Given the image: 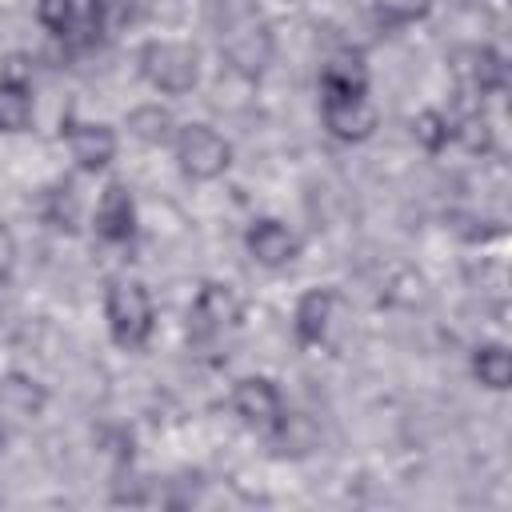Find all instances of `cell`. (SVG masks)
I'll use <instances>...</instances> for the list:
<instances>
[{"instance_id":"4316f807","label":"cell","mask_w":512,"mask_h":512,"mask_svg":"<svg viewBox=\"0 0 512 512\" xmlns=\"http://www.w3.org/2000/svg\"><path fill=\"white\" fill-rule=\"evenodd\" d=\"M4 448H8V424L0 420V452H4Z\"/></svg>"},{"instance_id":"d4e9b609","label":"cell","mask_w":512,"mask_h":512,"mask_svg":"<svg viewBox=\"0 0 512 512\" xmlns=\"http://www.w3.org/2000/svg\"><path fill=\"white\" fill-rule=\"evenodd\" d=\"M12 268H16V236H12V228L0 220V280H8Z\"/></svg>"},{"instance_id":"8992f818","label":"cell","mask_w":512,"mask_h":512,"mask_svg":"<svg viewBox=\"0 0 512 512\" xmlns=\"http://www.w3.org/2000/svg\"><path fill=\"white\" fill-rule=\"evenodd\" d=\"M240 316H244V304H240L236 288H228L220 280H208L196 292L192 308H188V332L200 336V340H208V336H220V332L236 328Z\"/></svg>"},{"instance_id":"5b68a950","label":"cell","mask_w":512,"mask_h":512,"mask_svg":"<svg viewBox=\"0 0 512 512\" xmlns=\"http://www.w3.org/2000/svg\"><path fill=\"white\" fill-rule=\"evenodd\" d=\"M320 120H324L328 136L332 140H344V144H360V140H368L380 128V112L368 100V92H356V96H320Z\"/></svg>"},{"instance_id":"7402d4cb","label":"cell","mask_w":512,"mask_h":512,"mask_svg":"<svg viewBox=\"0 0 512 512\" xmlns=\"http://www.w3.org/2000/svg\"><path fill=\"white\" fill-rule=\"evenodd\" d=\"M428 8H432V0H376L380 20H388V24H412V20H420Z\"/></svg>"},{"instance_id":"2e32d148","label":"cell","mask_w":512,"mask_h":512,"mask_svg":"<svg viewBox=\"0 0 512 512\" xmlns=\"http://www.w3.org/2000/svg\"><path fill=\"white\" fill-rule=\"evenodd\" d=\"M128 132L144 144H168L176 136V120L160 104H140V108L128 112Z\"/></svg>"},{"instance_id":"e0dca14e","label":"cell","mask_w":512,"mask_h":512,"mask_svg":"<svg viewBox=\"0 0 512 512\" xmlns=\"http://www.w3.org/2000/svg\"><path fill=\"white\" fill-rule=\"evenodd\" d=\"M472 376H476L484 388L504 392L508 380H512V356H508V348H504V344H480V348L472 352Z\"/></svg>"},{"instance_id":"3957f363","label":"cell","mask_w":512,"mask_h":512,"mask_svg":"<svg viewBox=\"0 0 512 512\" xmlns=\"http://www.w3.org/2000/svg\"><path fill=\"white\" fill-rule=\"evenodd\" d=\"M176 160L192 180H216L232 164V144L212 124H184L176 132Z\"/></svg>"},{"instance_id":"52a82bcc","label":"cell","mask_w":512,"mask_h":512,"mask_svg":"<svg viewBox=\"0 0 512 512\" xmlns=\"http://www.w3.org/2000/svg\"><path fill=\"white\" fill-rule=\"evenodd\" d=\"M448 68L456 76L460 88L484 96V92H500L504 88V76H508V64L496 48L488 44H460L452 56H448Z\"/></svg>"},{"instance_id":"ac0fdd59","label":"cell","mask_w":512,"mask_h":512,"mask_svg":"<svg viewBox=\"0 0 512 512\" xmlns=\"http://www.w3.org/2000/svg\"><path fill=\"white\" fill-rule=\"evenodd\" d=\"M32 124V88L0 84V132H24Z\"/></svg>"},{"instance_id":"ffe728a7","label":"cell","mask_w":512,"mask_h":512,"mask_svg":"<svg viewBox=\"0 0 512 512\" xmlns=\"http://www.w3.org/2000/svg\"><path fill=\"white\" fill-rule=\"evenodd\" d=\"M44 220H48L52 228H60V232H72V228H76L80 204H76V192H72L68 184H60V188H52V192L44 196Z\"/></svg>"},{"instance_id":"7c38bea8","label":"cell","mask_w":512,"mask_h":512,"mask_svg":"<svg viewBox=\"0 0 512 512\" xmlns=\"http://www.w3.org/2000/svg\"><path fill=\"white\" fill-rule=\"evenodd\" d=\"M332 320H336V292H332V288H308V292L296 300L292 328H296V340H300V344H320V340H328Z\"/></svg>"},{"instance_id":"7a4b0ae2","label":"cell","mask_w":512,"mask_h":512,"mask_svg":"<svg viewBox=\"0 0 512 512\" xmlns=\"http://www.w3.org/2000/svg\"><path fill=\"white\" fill-rule=\"evenodd\" d=\"M140 72L156 92L184 96L200 80V56L192 44H180V40H148L140 48Z\"/></svg>"},{"instance_id":"603a6c76","label":"cell","mask_w":512,"mask_h":512,"mask_svg":"<svg viewBox=\"0 0 512 512\" xmlns=\"http://www.w3.org/2000/svg\"><path fill=\"white\" fill-rule=\"evenodd\" d=\"M0 84L32 88V56H28V52H8V56L0 60Z\"/></svg>"},{"instance_id":"9c48e42d","label":"cell","mask_w":512,"mask_h":512,"mask_svg":"<svg viewBox=\"0 0 512 512\" xmlns=\"http://www.w3.org/2000/svg\"><path fill=\"white\" fill-rule=\"evenodd\" d=\"M244 248H248V256H252L260 268H288V264L296 260V252H300V240H296V232H292L288 224L264 216V220L248 224Z\"/></svg>"},{"instance_id":"d6986e66","label":"cell","mask_w":512,"mask_h":512,"mask_svg":"<svg viewBox=\"0 0 512 512\" xmlns=\"http://www.w3.org/2000/svg\"><path fill=\"white\" fill-rule=\"evenodd\" d=\"M412 140L424 148V152H440L448 140H452V120L436 108H424L412 116Z\"/></svg>"},{"instance_id":"6da1fadb","label":"cell","mask_w":512,"mask_h":512,"mask_svg":"<svg viewBox=\"0 0 512 512\" xmlns=\"http://www.w3.org/2000/svg\"><path fill=\"white\" fill-rule=\"evenodd\" d=\"M104 316H108V332L120 348L136 352L148 344L152 328H156V308H152V296L140 280H128V276H116L104 292Z\"/></svg>"},{"instance_id":"30bf717a","label":"cell","mask_w":512,"mask_h":512,"mask_svg":"<svg viewBox=\"0 0 512 512\" xmlns=\"http://www.w3.org/2000/svg\"><path fill=\"white\" fill-rule=\"evenodd\" d=\"M92 224H96V236L108 240V244L132 240V232H136V200H132V192H128L120 180H112V184L100 192Z\"/></svg>"},{"instance_id":"4fadbf2b","label":"cell","mask_w":512,"mask_h":512,"mask_svg":"<svg viewBox=\"0 0 512 512\" xmlns=\"http://www.w3.org/2000/svg\"><path fill=\"white\" fill-rule=\"evenodd\" d=\"M320 92L324 96H356V92H368V72L360 64V56H352V52L332 56L320 68Z\"/></svg>"},{"instance_id":"ba28073f","label":"cell","mask_w":512,"mask_h":512,"mask_svg":"<svg viewBox=\"0 0 512 512\" xmlns=\"http://www.w3.org/2000/svg\"><path fill=\"white\" fill-rule=\"evenodd\" d=\"M232 412L240 424L256 428V432H272L276 420L284 416V400H280V388L264 376H244L236 388H232Z\"/></svg>"},{"instance_id":"277c9868","label":"cell","mask_w":512,"mask_h":512,"mask_svg":"<svg viewBox=\"0 0 512 512\" xmlns=\"http://www.w3.org/2000/svg\"><path fill=\"white\" fill-rule=\"evenodd\" d=\"M220 52H224V60H228L232 72L260 76L272 64V56H276V40H272V28L268 24H260V20L248 16V20L228 24V36H224Z\"/></svg>"},{"instance_id":"5bb4252c","label":"cell","mask_w":512,"mask_h":512,"mask_svg":"<svg viewBox=\"0 0 512 512\" xmlns=\"http://www.w3.org/2000/svg\"><path fill=\"white\" fill-rule=\"evenodd\" d=\"M44 404H48V392H44V384H36L32 376H20V372L0 376V412H12V416H40Z\"/></svg>"},{"instance_id":"44dd1931","label":"cell","mask_w":512,"mask_h":512,"mask_svg":"<svg viewBox=\"0 0 512 512\" xmlns=\"http://www.w3.org/2000/svg\"><path fill=\"white\" fill-rule=\"evenodd\" d=\"M36 20H40L48 32L68 36V32L76 28V8H72V0H36Z\"/></svg>"},{"instance_id":"484cf974","label":"cell","mask_w":512,"mask_h":512,"mask_svg":"<svg viewBox=\"0 0 512 512\" xmlns=\"http://www.w3.org/2000/svg\"><path fill=\"white\" fill-rule=\"evenodd\" d=\"M212 8H216L228 24H236V20H248V16L256 12V0H212Z\"/></svg>"},{"instance_id":"9a60e30c","label":"cell","mask_w":512,"mask_h":512,"mask_svg":"<svg viewBox=\"0 0 512 512\" xmlns=\"http://www.w3.org/2000/svg\"><path fill=\"white\" fill-rule=\"evenodd\" d=\"M268 436L276 440V452H284V456H308L320 444V428L304 412H284Z\"/></svg>"},{"instance_id":"cb8c5ba5","label":"cell","mask_w":512,"mask_h":512,"mask_svg":"<svg viewBox=\"0 0 512 512\" xmlns=\"http://www.w3.org/2000/svg\"><path fill=\"white\" fill-rule=\"evenodd\" d=\"M460 132V140L472 148V152H488L492 148V128H488V120H480V116H468L460 128L452 124V136Z\"/></svg>"},{"instance_id":"8fae6325","label":"cell","mask_w":512,"mask_h":512,"mask_svg":"<svg viewBox=\"0 0 512 512\" xmlns=\"http://www.w3.org/2000/svg\"><path fill=\"white\" fill-rule=\"evenodd\" d=\"M68 140V152L72 160L84 168V172H100L116 160V132L108 124H96V120H84V124H68L64 132Z\"/></svg>"}]
</instances>
